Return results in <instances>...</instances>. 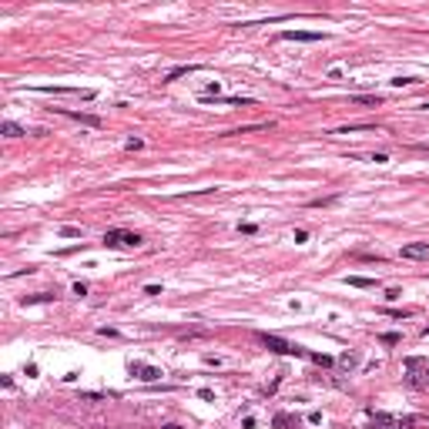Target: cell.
I'll return each instance as SVG.
<instances>
[{"label": "cell", "mask_w": 429, "mask_h": 429, "mask_svg": "<svg viewBox=\"0 0 429 429\" xmlns=\"http://www.w3.org/2000/svg\"><path fill=\"white\" fill-rule=\"evenodd\" d=\"M104 245H107V248H138V245H145V238H141L138 232L107 228V232H104Z\"/></svg>", "instance_id": "1"}, {"label": "cell", "mask_w": 429, "mask_h": 429, "mask_svg": "<svg viewBox=\"0 0 429 429\" xmlns=\"http://www.w3.org/2000/svg\"><path fill=\"white\" fill-rule=\"evenodd\" d=\"M259 339H262V346H265V349H272V352H278V356H308V349L295 346V342H285V339H278V335L262 332Z\"/></svg>", "instance_id": "2"}, {"label": "cell", "mask_w": 429, "mask_h": 429, "mask_svg": "<svg viewBox=\"0 0 429 429\" xmlns=\"http://www.w3.org/2000/svg\"><path fill=\"white\" fill-rule=\"evenodd\" d=\"M128 373L134 376V379H141V382H158L161 379V369H158V365H148V362H138V359H134V362H128Z\"/></svg>", "instance_id": "3"}, {"label": "cell", "mask_w": 429, "mask_h": 429, "mask_svg": "<svg viewBox=\"0 0 429 429\" xmlns=\"http://www.w3.org/2000/svg\"><path fill=\"white\" fill-rule=\"evenodd\" d=\"M37 94H67V97H81V101H94V91L88 88H31Z\"/></svg>", "instance_id": "4"}, {"label": "cell", "mask_w": 429, "mask_h": 429, "mask_svg": "<svg viewBox=\"0 0 429 429\" xmlns=\"http://www.w3.org/2000/svg\"><path fill=\"white\" fill-rule=\"evenodd\" d=\"M399 255L409 259V262H426L429 259V242H409V245L399 248Z\"/></svg>", "instance_id": "5"}, {"label": "cell", "mask_w": 429, "mask_h": 429, "mask_svg": "<svg viewBox=\"0 0 429 429\" xmlns=\"http://www.w3.org/2000/svg\"><path fill=\"white\" fill-rule=\"evenodd\" d=\"M329 34L322 31H282V41H299V44H316V41H325Z\"/></svg>", "instance_id": "6"}, {"label": "cell", "mask_w": 429, "mask_h": 429, "mask_svg": "<svg viewBox=\"0 0 429 429\" xmlns=\"http://www.w3.org/2000/svg\"><path fill=\"white\" fill-rule=\"evenodd\" d=\"M57 114H64V118H71V121H77V124H84V128H101V118L97 114H84V111H67V107H57Z\"/></svg>", "instance_id": "7"}, {"label": "cell", "mask_w": 429, "mask_h": 429, "mask_svg": "<svg viewBox=\"0 0 429 429\" xmlns=\"http://www.w3.org/2000/svg\"><path fill=\"white\" fill-rule=\"evenodd\" d=\"M194 71H202V64H181V67H171V71L164 74V84L178 81V77H188V74H194Z\"/></svg>", "instance_id": "8"}, {"label": "cell", "mask_w": 429, "mask_h": 429, "mask_svg": "<svg viewBox=\"0 0 429 429\" xmlns=\"http://www.w3.org/2000/svg\"><path fill=\"white\" fill-rule=\"evenodd\" d=\"M0 134H4V138H24L27 128H20V124H14V121H4L0 124Z\"/></svg>", "instance_id": "9"}, {"label": "cell", "mask_w": 429, "mask_h": 429, "mask_svg": "<svg viewBox=\"0 0 429 429\" xmlns=\"http://www.w3.org/2000/svg\"><path fill=\"white\" fill-rule=\"evenodd\" d=\"M352 131H376V124H342V128H332L329 134H352Z\"/></svg>", "instance_id": "10"}, {"label": "cell", "mask_w": 429, "mask_h": 429, "mask_svg": "<svg viewBox=\"0 0 429 429\" xmlns=\"http://www.w3.org/2000/svg\"><path fill=\"white\" fill-rule=\"evenodd\" d=\"M346 282L352 285V289H376V285H379L376 278H362V275H349Z\"/></svg>", "instance_id": "11"}, {"label": "cell", "mask_w": 429, "mask_h": 429, "mask_svg": "<svg viewBox=\"0 0 429 429\" xmlns=\"http://www.w3.org/2000/svg\"><path fill=\"white\" fill-rule=\"evenodd\" d=\"M352 104H369V107H379V104H382V97H379V94H356V97H352Z\"/></svg>", "instance_id": "12"}, {"label": "cell", "mask_w": 429, "mask_h": 429, "mask_svg": "<svg viewBox=\"0 0 429 429\" xmlns=\"http://www.w3.org/2000/svg\"><path fill=\"white\" fill-rule=\"evenodd\" d=\"M37 302H54V295H50V292H37V295H24V299H20V305H37Z\"/></svg>", "instance_id": "13"}, {"label": "cell", "mask_w": 429, "mask_h": 429, "mask_svg": "<svg viewBox=\"0 0 429 429\" xmlns=\"http://www.w3.org/2000/svg\"><path fill=\"white\" fill-rule=\"evenodd\" d=\"M308 359H312L316 365H322V369H329V365H332V356H325V352H308Z\"/></svg>", "instance_id": "14"}, {"label": "cell", "mask_w": 429, "mask_h": 429, "mask_svg": "<svg viewBox=\"0 0 429 429\" xmlns=\"http://www.w3.org/2000/svg\"><path fill=\"white\" fill-rule=\"evenodd\" d=\"M389 84H392V88H413V84H419V81H416V77H392Z\"/></svg>", "instance_id": "15"}, {"label": "cell", "mask_w": 429, "mask_h": 429, "mask_svg": "<svg viewBox=\"0 0 429 429\" xmlns=\"http://www.w3.org/2000/svg\"><path fill=\"white\" fill-rule=\"evenodd\" d=\"M365 161H376V164H389V154H382V151H376V154H362Z\"/></svg>", "instance_id": "16"}, {"label": "cell", "mask_w": 429, "mask_h": 429, "mask_svg": "<svg viewBox=\"0 0 429 429\" xmlns=\"http://www.w3.org/2000/svg\"><path fill=\"white\" fill-rule=\"evenodd\" d=\"M272 422H275V429H292V419H289V416H285V413H278V416H275V419H272Z\"/></svg>", "instance_id": "17"}, {"label": "cell", "mask_w": 429, "mask_h": 429, "mask_svg": "<svg viewBox=\"0 0 429 429\" xmlns=\"http://www.w3.org/2000/svg\"><path fill=\"white\" fill-rule=\"evenodd\" d=\"M61 235H64V238H81V228H74V225H64V228H61Z\"/></svg>", "instance_id": "18"}, {"label": "cell", "mask_w": 429, "mask_h": 429, "mask_svg": "<svg viewBox=\"0 0 429 429\" xmlns=\"http://www.w3.org/2000/svg\"><path fill=\"white\" fill-rule=\"evenodd\" d=\"M339 362H342V365H346V369H349V365H356L359 359H356V352H342V356H339Z\"/></svg>", "instance_id": "19"}, {"label": "cell", "mask_w": 429, "mask_h": 429, "mask_svg": "<svg viewBox=\"0 0 429 429\" xmlns=\"http://www.w3.org/2000/svg\"><path fill=\"white\" fill-rule=\"evenodd\" d=\"M124 148H128V151H141L145 141H141V138H128V141H124Z\"/></svg>", "instance_id": "20"}, {"label": "cell", "mask_w": 429, "mask_h": 429, "mask_svg": "<svg viewBox=\"0 0 429 429\" xmlns=\"http://www.w3.org/2000/svg\"><path fill=\"white\" fill-rule=\"evenodd\" d=\"M335 198H316V202H308V208H329Z\"/></svg>", "instance_id": "21"}, {"label": "cell", "mask_w": 429, "mask_h": 429, "mask_svg": "<svg viewBox=\"0 0 429 429\" xmlns=\"http://www.w3.org/2000/svg\"><path fill=\"white\" fill-rule=\"evenodd\" d=\"M399 339H403V335H399V332H382V342H386V346H396Z\"/></svg>", "instance_id": "22"}, {"label": "cell", "mask_w": 429, "mask_h": 429, "mask_svg": "<svg viewBox=\"0 0 429 429\" xmlns=\"http://www.w3.org/2000/svg\"><path fill=\"white\" fill-rule=\"evenodd\" d=\"M97 332H101V335H111V339H121V332H118V329H107V325H101Z\"/></svg>", "instance_id": "23"}, {"label": "cell", "mask_w": 429, "mask_h": 429, "mask_svg": "<svg viewBox=\"0 0 429 429\" xmlns=\"http://www.w3.org/2000/svg\"><path fill=\"white\" fill-rule=\"evenodd\" d=\"M198 399H205V403H215V392H211V389H198Z\"/></svg>", "instance_id": "24"}, {"label": "cell", "mask_w": 429, "mask_h": 429, "mask_svg": "<svg viewBox=\"0 0 429 429\" xmlns=\"http://www.w3.org/2000/svg\"><path fill=\"white\" fill-rule=\"evenodd\" d=\"M71 292H74V295H88V285H84V282H74Z\"/></svg>", "instance_id": "25"}, {"label": "cell", "mask_w": 429, "mask_h": 429, "mask_svg": "<svg viewBox=\"0 0 429 429\" xmlns=\"http://www.w3.org/2000/svg\"><path fill=\"white\" fill-rule=\"evenodd\" d=\"M308 422H312V426H319V422H322V413H319V409H312V413H308Z\"/></svg>", "instance_id": "26"}, {"label": "cell", "mask_w": 429, "mask_h": 429, "mask_svg": "<svg viewBox=\"0 0 429 429\" xmlns=\"http://www.w3.org/2000/svg\"><path fill=\"white\" fill-rule=\"evenodd\" d=\"M295 242L305 245V242H308V232H302V228H299V232H295Z\"/></svg>", "instance_id": "27"}, {"label": "cell", "mask_w": 429, "mask_h": 429, "mask_svg": "<svg viewBox=\"0 0 429 429\" xmlns=\"http://www.w3.org/2000/svg\"><path fill=\"white\" fill-rule=\"evenodd\" d=\"M161 429H185V426H178V422H168V426H161Z\"/></svg>", "instance_id": "28"}, {"label": "cell", "mask_w": 429, "mask_h": 429, "mask_svg": "<svg viewBox=\"0 0 429 429\" xmlns=\"http://www.w3.org/2000/svg\"><path fill=\"white\" fill-rule=\"evenodd\" d=\"M422 107H429V101H426V104H422Z\"/></svg>", "instance_id": "29"}]
</instances>
